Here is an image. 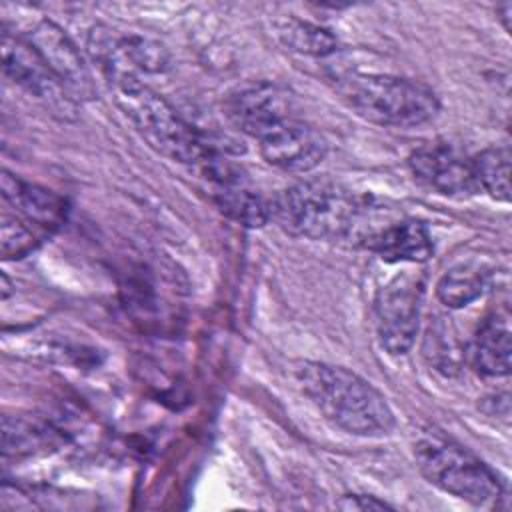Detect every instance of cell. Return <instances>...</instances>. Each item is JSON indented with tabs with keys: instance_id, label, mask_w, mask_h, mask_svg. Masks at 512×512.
<instances>
[{
	"instance_id": "obj_11",
	"label": "cell",
	"mask_w": 512,
	"mask_h": 512,
	"mask_svg": "<svg viewBox=\"0 0 512 512\" xmlns=\"http://www.w3.org/2000/svg\"><path fill=\"white\" fill-rule=\"evenodd\" d=\"M2 68L12 82L52 108L72 104L56 76L24 36L10 34L8 30L2 32Z\"/></svg>"
},
{
	"instance_id": "obj_15",
	"label": "cell",
	"mask_w": 512,
	"mask_h": 512,
	"mask_svg": "<svg viewBox=\"0 0 512 512\" xmlns=\"http://www.w3.org/2000/svg\"><path fill=\"white\" fill-rule=\"evenodd\" d=\"M278 36L290 50L306 56H330L338 50V38L328 28L294 16L278 22Z\"/></svg>"
},
{
	"instance_id": "obj_3",
	"label": "cell",
	"mask_w": 512,
	"mask_h": 512,
	"mask_svg": "<svg viewBox=\"0 0 512 512\" xmlns=\"http://www.w3.org/2000/svg\"><path fill=\"white\" fill-rule=\"evenodd\" d=\"M114 98L130 118L140 136L162 156L200 166L218 148L158 92L146 86L138 76H116L108 80Z\"/></svg>"
},
{
	"instance_id": "obj_4",
	"label": "cell",
	"mask_w": 512,
	"mask_h": 512,
	"mask_svg": "<svg viewBox=\"0 0 512 512\" xmlns=\"http://www.w3.org/2000/svg\"><path fill=\"white\" fill-rule=\"evenodd\" d=\"M332 80L344 104L378 126L414 128L434 120L440 112L434 90L418 80L366 72H344Z\"/></svg>"
},
{
	"instance_id": "obj_6",
	"label": "cell",
	"mask_w": 512,
	"mask_h": 512,
	"mask_svg": "<svg viewBox=\"0 0 512 512\" xmlns=\"http://www.w3.org/2000/svg\"><path fill=\"white\" fill-rule=\"evenodd\" d=\"M424 296L422 274L402 272L386 282L374 300V324L382 348L392 356L406 354L418 332Z\"/></svg>"
},
{
	"instance_id": "obj_18",
	"label": "cell",
	"mask_w": 512,
	"mask_h": 512,
	"mask_svg": "<svg viewBox=\"0 0 512 512\" xmlns=\"http://www.w3.org/2000/svg\"><path fill=\"white\" fill-rule=\"evenodd\" d=\"M22 216H10L2 212L0 220V244H2V256L8 258H22L26 256L38 242V236L32 232Z\"/></svg>"
},
{
	"instance_id": "obj_7",
	"label": "cell",
	"mask_w": 512,
	"mask_h": 512,
	"mask_svg": "<svg viewBox=\"0 0 512 512\" xmlns=\"http://www.w3.org/2000/svg\"><path fill=\"white\" fill-rule=\"evenodd\" d=\"M408 166L420 184L446 198L462 200L480 192L472 160L454 144L428 142L410 154Z\"/></svg>"
},
{
	"instance_id": "obj_19",
	"label": "cell",
	"mask_w": 512,
	"mask_h": 512,
	"mask_svg": "<svg viewBox=\"0 0 512 512\" xmlns=\"http://www.w3.org/2000/svg\"><path fill=\"white\" fill-rule=\"evenodd\" d=\"M44 440V430L38 428L34 422L22 420V418H4L2 426V450L4 456H20L30 454L34 448H38Z\"/></svg>"
},
{
	"instance_id": "obj_12",
	"label": "cell",
	"mask_w": 512,
	"mask_h": 512,
	"mask_svg": "<svg viewBox=\"0 0 512 512\" xmlns=\"http://www.w3.org/2000/svg\"><path fill=\"white\" fill-rule=\"evenodd\" d=\"M362 244L376 252L384 262H424L432 256L434 244L424 222L412 218L390 220L372 226Z\"/></svg>"
},
{
	"instance_id": "obj_5",
	"label": "cell",
	"mask_w": 512,
	"mask_h": 512,
	"mask_svg": "<svg viewBox=\"0 0 512 512\" xmlns=\"http://www.w3.org/2000/svg\"><path fill=\"white\" fill-rule=\"evenodd\" d=\"M414 458L424 478L436 488L474 506H488L502 496L496 472L464 446L426 436L416 442Z\"/></svg>"
},
{
	"instance_id": "obj_14",
	"label": "cell",
	"mask_w": 512,
	"mask_h": 512,
	"mask_svg": "<svg viewBox=\"0 0 512 512\" xmlns=\"http://www.w3.org/2000/svg\"><path fill=\"white\" fill-rule=\"evenodd\" d=\"M474 368L488 378L510 374L512 366V332L506 314H494L478 328L472 348Z\"/></svg>"
},
{
	"instance_id": "obj_17",
	"label": "cell",
	"mask_w": 512,
	"mask_h": 512,
	"mask_svg": "<svg viewBox=\"0 0 512 512\" xmlns=\"http://www.w3.org/2000/svg\"><path fill=\"white\" fill-rule=\"evenodd\" d=\"M474 174L478 188L488 192L494 200H510V150L508 146L484 148L474 160Z\"/></svg>"
},
{
	"instance_id": "obj_16",
	"label": "cell",
	"mask_w": 512,
	"mask_h": 512,
	"mask_svg": "<svg viewBox=\"0 0 512 512\" xmlns=\"http://www.w3.org/2000/svg\"><path fill=\"white\" fill-rule=\"evenodd\" d=\"M488 288V274L474 266H456L436 284V296L448 308H464L478 300Z\"/></svg>"
},
{
	"instance_id": "obj_21",
	"label": "cell",
	"mask_w": 512,
	"mask_h": 512,
	"mask_svg": "<svg viewBox=\"0 0 512 512\" xmlns=\"http://www.w3.org/2000/svg\"><path fill=\"white\" fill-rule=\"evenodd\" d=\"M498 14H500V20H502V26L506 32H510L512 24H510V16H512V4L510 2H504L500 8H498Z\"/></svg>"
},
{
	"instance_id": "obj_1",
	"label": "cell",
	"mask_w": 512,
	"mask_h": 512,
	"mask_svg": "<svg viewBox=\"0 0 512 512\" xmlns=\"http://www.w3.org/2000/svg\"><path fill=\"white\" fill-rule=\"evenodd\" d=\"M298 384L326 420L354 436L378 438L394 428V412L384 394L356 372L324 362H304Z\"/></svg>"
},
{
	"instance_id": "obj_10",
	"label": "cell",
	"mask_w": 512,
	"mask_h": 512,
	"mask_svg": "<svg viewBox=\"0 0 512 512\" xmlns=\"http://www.w3.org/2000/svg\"><path fill=\"white\" fill-rule=\"evenodd\" d=\"M262 158L284 172L314 170L328 154L326 138L300 118H290L258 140Z\"/></svg>"
},
{
	"instance_id": "obj_8",
	"label": "cell",
	"mask_w": 512,
	"mask_h": 512,
	"mask_svg": "<svg viewBox=\"0 0 512 512\" xmlns=\"http://www.w3.org/2000/svg\"><path fill=\"white\" fill-rule=\"evenodd\" d=\"M224 112L240 132L256 140L294 118L288 92L266 80L248 82L232 90L224 100Z\"/></svg>"
},
{
	"instance_id": "obj_13",
	"label": "cell",
	"mask_w": 512,
	"mask_h": 512,
	"mask_svg": "<svg viewBox=\"0 0 512 512\" xmlns=\"http://www.w3.org/2000/svg\"><path fill=\"white\" fill-rule=\"evenodd\" d=\"M0 188L4 200L10 202L16 208V214L26 222L44 230H52L62 224L66 216V202L56 192L26 182L10 172H2Z\"/></svg>"
},
{
	"instance_id": "obj_20",
	"label": "cell",
	"mask_w": 512,
	"mask_h": 512,
	"mask_svg": "<svg viewBox=\"0 0 512 512\" xmlns=\"http://www.w3.org/2000/svg\"><path fill=\"white\" fill-rule=\"evenodd\" d=\"M338 506L344 508V510H384V508H392L388 502L378 500L376 496H366V494L342 496Z\"/></svg>"
},
{
	"instance_id": "obj_2",
	"label": "cell",
	"mask_w": 512,
	"mask_h": 512,
	"mask_svg": "<svg viewBox=\"0 0 512 512\" xmlns=\"http://www.w3.org/2000/svg\"><path fill=\"white\" fill-rule=\"evenodd\" d=\"M366 208L348 188L328 178H306L270 200V220L296 238L338 240L356 234Z\"/></svg>"
},
{
	"instance_id": "obj_9",
	"label": "cell",
	"mask_w": 512,
	"mask_h": 512,
	"mask_svg": "<svg viewBox=\"0 0 512 512\" xmlns=\"http://www.w3.org/2000/svg\"><path fill=\"white\" fill-rule=\"evenodd\" d=\"M24 38L34 46L72 102L96 98V84L80 50L58 24L40 20Z\"/></svg>"
}]
</instances>
